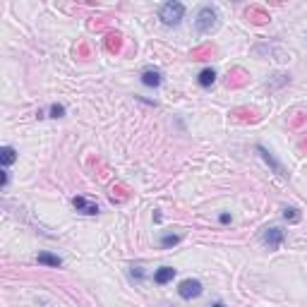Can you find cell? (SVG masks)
Segmentation results:
<instances>
[{
    "label": "cell",
    "instance_id": "52a82bcc",
    "mask_svg": "<svg viewBox=\"0 0 307 307\" xmlns=\"http://www.w3.org/2000/svg\"><path fill=\"white\" fill-rule=\"evenodd\" d=\"M161 82H163V77L159 70H144V72H142V84H144V87L156 89V87H161Z\"/></svg>",
    "mask_w": 307,
    "mask_h": 307
},
{
    "label": "cell",
    "instance_id": "277c9868",
    "mask_svg": "<svg viewBox=\"0 0 307 307\" xmlns=\"http://www.w3.org/2000/svg\"><path fill=\"white\" fill-rule=\"evenodd\" d=\"M262 242L269 247V250H276L281 242H283V231L278 226H271V228H264L262 231Z\"/></svg>",
    "mask_w": 307,
    "mask_h": 307
},
{
    "label": "cell",
    "instance_id": "5bb4252c",
    "mask_svg": "<svg viewBox=\"0 0 307 307\" xmlns=\"http://www.w3.org/2000/svg\"><path fill=\"white\" fill-rule=\"evenodd\" d=\"M127 197H130V195H127V190L123 185H118V187L110 190V202H113V204H115V202H125Z\"/></svg>",
    "mask_w": 307,
    "mask_h": 307
},
{
    "label": "cell",
    "instance_id": "8fae6325",
    "mask_svg": "<svg viewBox=\"0 0 307 307\" xmlns=\"http://www.w3.org/2000/svg\"><path fill=\"white\" fill-rule=\"evenodd\" d=\"M245 15H247V19H252L254 24H264V22H269V15H267L262 7H250Z\"/></svg>",
    "mask_w": 307,
    "mask_h": 307
},
{
    "label": "cell",
    "instance_id": "30bf717a",
    "mask_svg": "<svg viewBox=\"0 0 307 307\" xmlns=\"http://www.w3.org/2000/svg\"><path fill=\"white\" fill-rule=\"evenodd\" d=\"M173 276H175V269H173V267H161V269H156V273H154V281H156L159 286H163V283L173 281Z\"/></svg>",
    "mask_w": 307,
    "mask_h": 307
},
{
    "label": "cell",
    "instance_id": "ffe728a7",
    "mask_svg": "<svg viewBox=\"0 0 307 307\" xmlns=\"http://www.w3.org/2000/svg\"><path fill=\"white\" fill-rule=\"evenodd\" d=\"M218 221H221V223H231V214H221Z\"/></svg>",
    "mask_w": 307,
    "mask_h": 307
},
{
    "label": "cell",
    "instance_id": "2e32d148",
    "mask_svg": "<svg viewBox=\"0 0 307 307\" xmlns=\"http://www.w3.org/2000/svg\"><path fill=\"white\" fill-rule=\"evenodd\" d=\"M130 276H132L135 281H144V271H142L139 264H132V267H130Z\"/></svg>",
    "mask_w": 307,
    "mask_h": 307
},
{
    "label": "cell",
    "instance_id": "7a4b0ae2",
    "mask_svg": "<svg viewBox=\"0 0 307 307\" xmlns=\"http://www.w3.org/2000/svg\"><path fill=\"white\" fill-rule=\"evenodd\" d=\"M216 19H218V15H216V10L214 7H202L197 12V19H195V27H197V32L199 34H209L214 27H216Z\"/></svg>",
    "mask_w": 307,
    "mask_h": 307
},
{
    "label": "cell",
    "instance_id": "44dd1931",
    "mask_svg": "<svg viewBox=\"0 0 307 307\" xmlns=\"http://www.w3.org/2000/svg\"><path fill=\"white\" fill-rule=\"evenodd\" d=\"M209 307H226L223 303H214V305H209Z\"/></svg>",
    "mask_w": 307,
    "mask_h": 307
},
{
    "label": "cell",
    "instance_id": "3957f363",
    "mask_svg": "<svg viewBox=\"0 0 307 307\" xmlns=\"http://www.w3.org/2000/svg\"><path fill=\"white\" fill-rule=\"evenodd\" d=\"M178 295L182 300H192V298H199L202 295V283L197 278H185L180 286H178Z\"/></svg>",
    "mask_w": 307,
    "mask_h": 307
},
{
    "label": "cell",
    "instance_id": "e0dca14e",
    "mask_svg": "<svg viewBox=\"0 0 307 307\" xmlns=\"http://www.w3.org/2000/svg\"><path fill=\"white\" fill-rule=\"evenodd\" d=\"M283 218L286 221H290V223H295V221H300V214H298V209H283Z\"/></svg>",
    "mask_w": 307,
    "mask_h": 307
},
{
    "label": "cell",
    "instance_id": "9c48e42d",
    "mask_svg": "<svg viewBox=\"0 0 307 307\" xmlns=\"http://www.w3.org/2000/svg\"><path fill=\"white\" fill-rule=\"evenodd\" d=\"M36 262L38 264H46V267H63V259L58 254H51V252H38L36 254Z\"/></svg>",
    "mask_w": 307,
    "mask_h": 307
},
{
    "label": "cell",
    "instance_id": "5b68a950",
    "mask_svg": "<svg viewBox=\"0 0 307 307\" xmlns=\"http://www.w3.org/2000/svg\"><path fill=\"white\" fill-rule=\"evenodd\" d=\"M72 206L79 211V214H87V216H96V214H99V204L91 202V199H87V197H82V195L72 197Z\"/></svg>",
    "mask_w": 307,
    "mask_h": 307
},
{
    "label": "cell",
    "instance_id": "6da1fadb",
    "mask_svg": "<svg viewBox=\"0 0 307 307\" xmlns=\"http://www.w3.org/2000/svg\"><path fill=\"white\" fill-rule=\"evenodd\" d=\"M182 15H185V5L178 2V0H171V2H163L161 10H159V17H161L163 24H168V27H175V24H180Z\"/></svg>",
    "mask_w": 307,
    "mask_h": 307
},
{
    "label": "cell",
    "instance_id": "7c38bea8",
    "mask_svg": "<svg viewBox=\"0 0 307 307\" xmlns=\"http://www.w3.org/2000/svg\"><path fill=\"white\" fill-rule=\"evenodd\" d=\"M0 161H2L5 168H7V166H12V163L17 161V151H15L12 146H2V149H0Z\"/></svg>",
    "mask_w": 307,
    "mask_h": 307
},
{
    "label": "cell",
    "instance_id": "9a60e30c",
    "mask_svg": "<svg viewBox=\"0 0 307 307\" xmlns=\"http://www.w3.org/2000/svg\"><path fill=\"white\" fill-rule=\"evenodd\" d=\"M178 242H180V235H175V233L161 235V247H173V245H178Z\"/></svg>",
    "mask_w": 307,
    "mask_h": 307
},
{
    "label": "cell",
    "instance_id": "ba28073f",
    "mask_svg": "<svg viewBox=\"0 0 307 307\" xmlns=\"http://www.w3.org/2000/svg\"><path fill=\"white\" fill-rule=\"evenodd\" d=\"M197 82H199V87L209 89V87L216 82V72H214V68H204V70L197 74Z\"/></svg>",
    "mask_w": 307,
    "mask_h": 307
},
{
    "label": "cell",
    "instance_id": "ac0fdd59",
    "mask_svg": "<svg viewBox=\"0 0 307 307\" xmlns=\"http://www.w3.org/2000/svg\"><path fill=\"white\" fill-rule=\"evenodd\" d=\"M48 113H51V118H63V115H65V106H60V103H53Z\"/></svg>",
    "mask_w": 307,
    "mask_h": 307
},
{
    "label": "cell",
    "instance_id": "d6986e66",
    "mask_svg": "<svg viewBox=\"0 0 307 307\" xmlns=\"http://www.w3.org/2000/svg\"><path fill=\"white\" fill-rule=\"evenodd\" d=\"M7 182H10V173H7V171H2V175H0V185H2V187H7Z\"/></svg>",
    "mask_w": 307,
    "mask_h": 307
},
{
    "label": "cell",
    "instance_id": "8992f818",
    "mask_svg": "<svg viewBox=\"0 0 307 307\" xmlns=\"http://www.w3.org/2000/svg\"><path fill=\"white\" fill-rule=\"evenodd\" d=\"M257 151H259V154H262V159H264V161L269 163L271 168H273V171H276V173H278V175H288V173H286V168H283V166H281V163L276 161V159H273V156H271V151L269 149H267V146H257Z\"/></svg>",
    "mask_w": 307,
    "mask_h": 307
},
{
    "label": "cell",
    "instance_id": "4fadbf2b",
    "mask_svg": "<svg viewBox=\"0 0 307 307\" xmlns=\"http://www.w3.org/2000/svg\"><path fill=\"white\" fill-rule=\"evenodd\" d=\"M106 46H108L110 53H118L120 51V46H123V36L115 32V34H108V41H106Z\"/></svg>",
    "mask_w": 307,
    "mask_h": 307
}]
</instances>
